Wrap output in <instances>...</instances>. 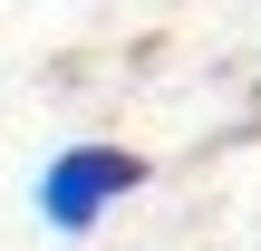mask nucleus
Returning <instances> with one entry per match:
<instances>
[{
    "label": "nucleus",
    "mask_w": 261,
    "mask_h": 251,
    "mask_svg": "<svg viewBox=\"0 0 261 251\" xmlns=\"http://www.w3.org/2000/svg\"><path fill=\"white\" fill-rule=\"evenodd\" d=\"M145 174H155V164H145L136 145H58V155L39 164V222L77 242V232H97L126 193H145Z\"/></svg>",
    "instance_id": "1"
}]
</instances>
